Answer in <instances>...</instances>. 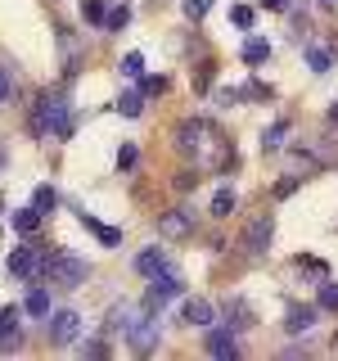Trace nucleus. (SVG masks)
I'll list each match as a JSON object with an SVG mask.
<instances>
[{"instance_id":"nucleus-1","label":"nucleus","mask_w":338,"mask_h":361,"mask_svg":"<svg viewBox=\"0 0 338 361\" xmlns=\"http://www.w3.org/2000/svg\"><path fill=\"white\" fill-rule=\"evenodd\" d=\"M32 135H37V140H68V135H73V127H77V113H73V104H68V95H50V90H45V95L37 99V109H32Z\"/></svg>"},{"instance_id":"nucleus-2","label":"nucleus","mask_w":338,"mask_h":361,"mask_svg":"<svg viewBox=\"0 0 338 361\" xmlns=\"http://www.w3.org/2000/svg\"><path fill=\"white\" fill-rule=\"evenodd\" d=\"M41 276H45L50 289H77V285H86L90 267L77 253H68V248H54V253H45V271H41Z\"/></svg>"},{"instance_id":"nucleus-3","label":"nucleus","mask_w":338,"mask_h":361,"mask_svg":"<svg viewBox=\"0 0 338 361\" xmlns=\"http://www.w3.org/2000/svg\"><path fill=\"white\" fill-rule=\"evenodd\" d=\"M208 140H217V135H212V127L203 118H185L176 127V149L185 154V158H208L212 154V145Z\"/></svg>"},{"instance_id":"nucleus-4","label":"nucleus","mask_w":338,"mask_h":361,"mask_svg":"<svg viewBox=\"0 0 338 361\" xmlns=\"http://www.w3.org/2000/svg\"><path fill=\"white\" fill-rule=\"evenodd\" d=\"M185 293V280L163 271V276H149V293H144V312H163L167 302H176Z\"/></svg>"},{"instance_id":"nucleus-5","label":"nucleus","mask_w":338,"mask_h":361,"mask_svg":"<svg viewBox=\"0 0 338 361\" xmlns=\"http://www.w3.org/2000/svg\"><path fill=\"white\" fill-rule=\"evenodd\" d=\"M270 240H275V217H248V226H244V235H239V248L248 257H262L266 248H270Z\"/></svg>"},{"instance_id":"nucleus-6","label":"nucleus","mask_w":338,"mask_h":361,"mask_svg":"<svg viewBox=\"0 0 338 361\" xmlns=\"http://www.w3.org/2000/svg\"><path fill=\"white\" fill-rule=\"evenodd\" d=\"M82 334V312H73V307H63V312H50L45 316V338L50 343H73V338Z\"/></svg>"},{"instance_id":"nucleus-7","label":"nucleus","mask_w":338,"mask_h":361,"mask_svg":"<svg viewBox=\"0 0 338 361\" xmlns=\"http://www.w3.org/2000/svg\"><path fill=\"white\" fill-rule=\"evenodd\" d=\"M41 271H45V248H37V244H18L14 253H9V276L37 280Z\"/></svg>"},{"instance_id":"nucleus-8","label":"nucleus","mask_w":338,"mask_h":361,"mask_svg":"<svg viewBox=\"0 0 338 361\" xmlns=\"http://www.w3.org/2000/svg\"><path fill=\"white\" fill-rule=\"evenodd\" d=\"M158 235L163 240H185V235H194V217H189L185 208H172L158 217Z\"/></svg>"},{"instance_id":"nucleus-9","label":"nucleus","mask_w":338,"mask_h":361,"mask_svg":"<svg viewBox=\"0 0 338 361\" xmlns=\"http://www.w3.org/2000/svg\"><path fill=\"white\" fill-rule=\"evenodd\" d=\"M127 343L135 348V353H154V348H158V321H154V312L140 316V321L127 330Z\"/></svg>"},{"instance_id":"nucleus-10","label":"nucleus","mask_w":338,"mask_h":361,"mask_svg":"<svg viewBox=\"0 0 338 361\" xmlns=\"http://www.w3.org/2000/svg\"><path fill=\"white\" fill-rule=\"evenodd\" d=\"M135 271H140L144 280H149V276H163V271H172V253H167V248H158V244H149L144 253H135Z\"/></svg>"},{"instance_id":"nucleus-11","label":"nucleus","mask_w":338,"mask_h":361,"mask_svg":"<svg viewBox=\"0 0 338 361\" xmlns=\"http://www.w3.org/2000/svg\"><path fill=\"white\" fill-rule=\"evenodd\" d=\"M23 307H14V302H9V307H0V348H18L23 343Z\"/></svg>"},{"instance_id":"nucleus-12","label":"nucleus","mask_w":338,"mask_h":361,"mask_svg":"<svg viewBox=\"0 0 338 361\" xmlns=\"http://www.w3.org/2000/svg\"><path fill=\"white\" fill-rule=\"evenodd\" d=\"M208 353L217 357V361H234V357H239V343H234L230 325H225V330H217V325H208Z\"/></svg>"},{"instance_id":"nucleus-13","label":"nucleus","mask_w":338,"mask_h":361,"mask_svg":"<svg viewBox=\"0 0 338 361\" xmlns=\"http://www.w3.org/2000/svg\"><path fill=\"white\" fill-rule=\"evenodd\" d=\"M221 312H225V325H230V330H253V325H257V312L248 307L244 298H225Z\"/></svg>"},{"instance_id":"nucleus-14","label":"nucleus","mask_w":338,"mask_h":361,"mask_svg":"<svg viewBox=\"0 0 338 361\" xmlns=\"http://www.w3.org/2000/svg\"><path fill=\"white\" fill-rule=\"evenodd\" d=\"M180 321H185V325H199V330H208V325L217 321V307H212L208 298H189L185 307H180Z\"/></svg>"},{"instance_id":"nucleus-15","label":"nucleus","mask_w":338,"mask_h":361,"mask_svg":"<svg viewBox=\"0 0 338 361\" xmlns=\"http://www.w3.org/2000/svg\"><path fill=\"white\" fill-rule=\"evenodd\" d=\"M135 321H140V312L122 302V307H113V312H108V321H104V334H127Z\"/></svg>"},{"instance_id":"nucleus-16","label":"nucleus","mask_w":338,"mask_h":361,"mask_svg":"<svg viewBox=\"0 0 338 361\" xmlns=\"http://www.w3.org/2000/svg\"><path fill=\"white\" fill-rule=\"evenodd\" d=\"M239 59H244L248 68H262V63L270 59V41H266V37H248L244 50H239Z\"/></svg>"},{"instance_id":"nucleus-17","label":"nucleus","mask_w":338,"mask_h":361,"mask_svg":"<svg viewBox=\"0 0 338 361\" xmlns=\"http://www.w3.org/2000/svg\"><path fill=\"white\" fill-rule=\"evenodd\" d=\"M311 325H315V307H289V316H284L289 334H307Z\"/></svg>"},{"instance_id":"nucleus-18","label":"nucleus","mask_w":338,"mask_h":361,"mask_svg":"<svg viewBox=\"0 0 338 361\" xmlns=\"http://www.w3.org/2000/svg\"><path fill=\"white\" fill-rule=\"evenodd\" d=\"M284 135H289V122H270L262 131V154H280L284 149Z\"/></svg>"},{"instance_id":"nucleus-19","label":"nucleus","mask_w":338,"mask_h":361,"mask_svg":"<svg viewBox=\"0 0 338 361\" xmlns=\"http://www.w3.org/2000/svg\"><path fill=\"white\" fill-rule=\"evenodd\" d=\"M23 312H27V316H41V321H45V316H50V293H45L41 285H32V289H27V302H23Z\"/></svg>"},{"instance_id":"nucleus-20","label":"nucleus","mask_w":338,"mask_h":361,"mask_svg":"<svg viewBox=\"0 0 338 361\" xmlns=\"http://www.w3.org/2000/svg\"><path fill=\"white\" fill-rule=\"evenodd\" d=\"M118 113H122V118H140V113H144V90H122V95H118Z\"/></svg>"},{"instance_id":"nucleus-21","label":"nucleus","mask_w":338,"mask_h":361,"mask_svg":"<svg viewBox=\"0 0 338 361\" xmlns=\"http://www.w3.org/2000/svg\"><path fill=\"white\" fill-rule=\"evenodd\" d=\"M302 54H307V63H311V73H330V68H334V54L330 50H320V45H307V50H302Z\"/></svg>"},{"instance_id":"nucleus-22","label":"nucleus","mask_w":338,"mask_h":361,"mask_svg":"<svg viewBox=\"0 0 338 361\" xmlns=\"http://www.w3.org/2000/svg\"><path fill=\"white\" fill-rule=\"evenodd\" d=\"M9 221H14V231L32 235V231L41 226V212H37V208H14V217H9Z\"/></svg>"},{"instance_id":"nucleus-23","label":"nucleus","mask_w":338,"mask_h":361,"mask_svg":"<svg viewBox=\"0 0 338 361\" xmlns=\"http://www.w3.org/2000/svg\"><path fill=\"white\" fill-rule=\"evenodd\" d=\"M234 203H239V199H234V190H230V185L217 190V195H212V217H230Z\"/></svg>"},{"instance_id":"nucleus-24","label":"nucleus","mask_w":338,"mask_h":361,"mask_svg":"<svg viewBox=\"0 0 338 361\" xmlns=\"http://www.w3.org/2000/svg\"><path fill=\"white\" fill-rule=\"evenodd\" d=\"M54 203H59L54 185H37V195H32V208H37V212H54Z\"/></svg>"},{"instance_id":"nucleus-25","label":"nucleus","mask_w":338,"mask_h":361,"mask_svg":"<svg viewBox=\"0 0 338 361\" xmlns=\"http://www.w3.org/2000/svg\"><path fill=\"white\" fill-rule=\"evenodd\" d=\"M230 23H234V27H239V32H253L257 14H253V9H248V5H230Z\"/></svg>"},{"instance_id":"nucleus-26","label":"nucleus","mask_w":338,"mask_h":361,"mask_svg":"<svg viewBox=\"0 0 338 361\" xmlns=\"http://www.w3.org/2000/svg\"><path fill=\"white\" fill-rule=\"evenodd\" d=\"M127 23H131V9H127V5H113L108 18H104V27H108V32H122Z\"/></svg>"},{"instance_id":"nucleus-27","label":"nucleus","mask_w":338,"mask_h":361,"mask_svg":"<svg viewBox=\"0 0 338 361\" xmlns=\"http://www.w3.org/2000/svg\"><path fill=\"white\" fill-rule=\"evenodd\" d=\"M82 18L86 23H104L108 18V5H104V0H82Z\"/></svg>"},{"instance_id":"nucleus-28","label":"nucleus","mask_w":338,"mask_h":361,"mask_svg":"<svg viewBox=\"0 0 338 361\" xmlns=\"http://www.w3.org/2000/svg\"><path fill=\"white\" fill-rule=\"evenodd\" d=\"M122 77H131V82H135V77H144V54L140 50H131L127 59H122Z\"/></svg>"},{"instance_id":"nucleus-29","label":"nucleus","mask_w":338,"mask_h":361,"mask_svg":"<svg viewBox=\"0 0 338 361\" xmlns=\"http://www.w3.org/2000/svg\"><path fill=\"white\" fill-rule=\"evenodd\" d=\"M320 307L325 312H338V285H334V280H325V285H320Z\"/></svg>"},{"instance_id":"nucleus-30","label":"nucleus","mask_w":338,"mask_h":361,"mask_svg":"<svg viewBox=\"0 0 338 361\" xmlns=\"http://www.w3.org/2000/svg\"><path fill=\"white\" fill-rule=\"evenodd\" d=\"M180 9H185V18H203V14H208V9H212V0H180Z\"/></svg>"},{"instance_id":"nucleus-31","label":"nucleus","mask_w":338,"mask_h":361,"mask_svg":"<svg viewBox=\"0 0 338 361\" xmlns=\"http://www.w3.org/2000/svg\"><path fill=\"white\" fill-rule=\"evenodd\" d=\"M140 90H144V95H163V90H167V77H140Z\"/></svg>"},{"instance_id":"nucleus-32","label":"nucleus","mask_w":338,"mask_h":361,"mask_svg":"<svg viewBox=\"0 0 338 361\" xmlns=\"http://www.w3.org/2000/svg\"><path fill=\"white\" fill-rule=\"evenodd\" d=\"M99 244H104V248H118L122 244V231H118V226H99Z\"/></svg>"},{"instance_id":"nucleus-33","label":"nucleus","mask_w":338,"mask_h":361,"mask_svg":"<svg viewBox=\"0 0 338 361\" xmlns=\"http://www.w3.org/2000/svg\"><path fill=\"white\" fill-rule=\"evenodd\" d=\"M9 95H14V73L0 68V104H9Z\"/></svg>"},{"instance_id":"nucleus-34","label":"nucleus","mask_w":338,"mask_h":361,"mask_svg":"<svg viewBox=\"0 0 338 361\" xmlns=\"http://www.w3.org/2000/svg\"><path fill=\"white\" fill-rule=\"evenodd\" d=\"M135 158H140L135 145H122V149H118V167H135Z\"/></svg>"},{"instance_id":"nucleus-35","label":"nucleus","mask_w":338,"mask_h":361,"mask_svg":"<svg viewBox=\"0 0 338 361\" xmlns=\"http://www.w3.org/2000/svg\"><path fill=\"white\" fill-rule=\"evenodd\" d=\"M82 353H86V357H108V343H99V338H90V343L82 348Z\"/></svg>"},{"instance_id":"nucleus-36","label":"nucleus","mask_w":338,"mask_h":361,"mask_svg":"<svg viewBox=\"0 0 338 361\" xmlns=\"http://www.w3.org/2000/svg\"><path fill=\"white\" fill-rule=\"evenodd\" d=\"M293 190H298V180H293V176H284V180H280V185H275V199H289Z\"/></svg>"},{"instance_id":"nucleus-37","label":"nucleus","mask_w":338,"mask_h":361,"mask_svg":"<svg viewBox=\"0 0 338 361\" xmlns=\"http://www.w3.org/2000/svg\"><path fill=\"white\" fill-rule=\"evenodd\" d=\"M208 86H212V68L203 63V68H199V77H194V90H208Z\"/></svg>"},{"instance_id":"nucleus-38","label":"nucleus","mask_w":338,"mask_h":361,"mask_svg":"<svg viewBox=\"0 0 338 361\" xmlns=\"http://www.w3.org/2000/svg\"><path fill=\"white\" fill-rule=\"evenodd\" d=\"M194 185H199L194 172H180V176H176V190H194Z\"/></svg>"},{"instance_id":"nucleus-39","label":"nucleus","mask_w":338,"mask_h":361,"mask_svg":"<svg viewBox=\"0 0 338 361\" xmlns=\"http://www.w3.org/2000/svg\"><path fill=\"white\" fill-rule=\"evenodd\" d=\"M217 104L225 109V104H239V90H217Z\"/></svg>"},{"instance_id":"nucleus-40","label":"nucleus","mask_w":338,"mask_h":361,"mask_svg":"<svg viewBox=\"0 0 338 361\" xmlns=\"http://www.w3.org/2000/svg\"><path fill=\"white\" fill-rule=\"evenodd\" d=\"M262 5H266V9H275V14H284V9L293 5V0H262Z\"/></svg>"},{"instance_id":"nucleus-41","label":"nucleus","mask_w":338,"mask_h":361,"mask_svg":"<svg viewBox=\"0 0 338 361\" xmlns=\"http://www.w3.org/2000/svg\"><path fill=\"white\" fill-rule=\"evenodd\" d=\"M330 122H334V127H338V99H334V104H330Z\"/></svg>"},{"instance_id":"nucleus-42","label":"nucleus","mask_w":338,"mask_h":361,"mask_svg":"<svg viewBox=\"0 0 338 361\" xmlns=\"http://www.w3.org/2000/svg\"><path fill=\"white\" fill-rule=\"evenodd\" d=\"M0 167H5V149H0Z\"/></svg>"},{"instance_id":"nucleus-43","label":"nucleus","mask_w":338,"mask_h":361,"mask_svg":"<svg viewBox=\"0 0 338 361\" xmlns=\"http://www.w3.org/2000/svg\"><path fill=\"white\" fill-rule=\"evenodd\" d=\"M320 5H338V0H320Z\"/></svg>"},{"instance_id":"nucleus-44","label":"nucleus","mask_w":338,"mask_h":361,"mask_svg":"<svg viewBox=\"0 0 338 361\" xmlns=\"http://www.w3.org/2000/svg\"><path fill=\"white\" fill-rule=\"evenodd\" d=\"M0 212H5V195H0Z\"/></svg>"}]
</instances>
